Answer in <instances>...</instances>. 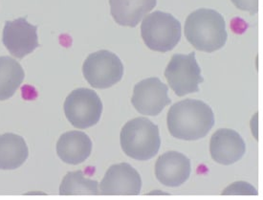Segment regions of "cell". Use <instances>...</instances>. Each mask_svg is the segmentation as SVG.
Instances as JSON below:
<instances>
[{
    "mask_svg": "<svg viewBox=\"0 0 263 200\" xmlns=\"http://www.w3.org/2000/svg\"><path fill=\"white\" fill-rule=\"evenodd\" d=\"M167 129L172 136L195 141L207 136L215 125V114L200 100L186 99L173 104L167 112Z\"/></svg>",
    "mask_w": 263,
    "mask_h": 200,
    "instance_id": "1",
    "label": "cell"
},
{
    "mask_svg": "<svg viewBox=\"0 0 263 200\" xmlns=\"http://www.w3.org/2000/svg\"><path fill=\"white\" fill-rule=\"evenodd\" d=\"M185 35L194 48L206 53L221 49L228 38L222 14L207 8H201L189 14L185 23Z\"/></svg>",
    "mask_w": 263,
    "mask_h": 200,
    "instance_id": "2",
    "label": "cell"
},
{
    "mask_svg": "<svg viewBox=\"0 0 263 200\" xmlns=\"http://www.w3.org/2000/svg\"><path fill=\"white\" fill-rule=\"evenodd\" d=\"M121 147L127 156L138 161L153 158L161 147L158 126L147 118H135L123 126Z\"/></svg>",
    "mask_w": 263,
    "mask_h": 200,
    "instance_id": "3",
    "label": "cell"
},
{
    "mask_svg": "<svg viewBox=\"0 0 263 200\" xmlns=\"http://www.w3.org/2000/svg\"><path fill=\"white\" fill-rule=\"evenodd\" d=\"M141 35L151 50L166 53L180 42L181 23L173 14L156 11L144 19Z\"/></svg>",
    "mask_w": 263,
    "mask_h": 200,
    "instance_id": "4",
    "label": "cell"
},
{
    "mask_svg": "<svg viewBox=\"0 0 263 200\" xmlns=\"http://www.w3.org/2000/svg\"><path fill=\"white\" fill-rule=\"evenodd\" d=\"M63 110L70 124L77 129L85 130L99 123L103 112V103L95 91L78 88L67 96Z\"/></svg>",
    "mask_w": 263,
    "mask_h": 200,
    "instance_id": "5",
    "label": "cell"
},
{
    "mask_svg": "<svg viewBox=\"0 0 263 200\" xmlns=\"http://www.w3.org/2000/svg\"><path fill=\"white\" fill-rule=\"evenodd\" d=\"M83 73L92 87L106 89L122 80L124 65L116 54L100 50L87 57L83 63Z\"/></svg>",
    "mask_w": 263,
    "mask_h": 200,
    "instance_id": "6",
    "label": "cell"
},
{
    "mask_svg": "<svg viewBox=\"0 0 263 200\" xmlns=\"http://www.w3.org/2000/svg\"><path fill=\"white\" fill-rule=\"evenodd\" d=\"M165 77L171 88L179 97L198 92L199 83L204 82L194 52L173 55L165 70Z\"/></svg>",
    "mask_w": 263,
    "mask_h": 200,
    "instance_id": "7",
    "label": "cell"
},
{
    "mask_svg": "<svg viewBox=\"0 0 263 200\" xmlns=\"http://www.w3.org/2000/svg\"><path fill=\"white\" fill-rule=\"evenodd\" d=\"M171 103L167 86L158 78L145 79L134 86L132 104L143 115L157 116Z\"/></svg>",
    "mask_w": 263,
    "mask_h": 200,
    "instance_id": "8",
    "label": "cell"
},
{
    "mask_svg": "<svg viewBox=\"0 0 263 200\" xmlns=\"http://www.w3.org/2000/svg\"><path fill=\"white\" fill-rule=\"evenodd\" d=\"M36 29V26L26 21V17L7 21L3 29V44L11 55L23 59L40 46Z\"/></svg>",
    "mask_w": 263,
    "mask_h": 200,
    "instance_id": "9",
    "label": "cell"
},
{
    "mask_svg": "<svg viewBox=\"0 0 263 200\" xmlns=\"http://www.w3.org/2000/svg\"><path fill=\"white\" fill-rule=\"evenodd\" d=\"M142 179L138 172L127 163L112 165L100 184L104 195H138Z\"/></svg>",
    "mask_w": 263,
    "mask_h": 200,
    "instance_id": "10",
    "label": "cell"
},
{
    "mask_svg": "<svg viewBox=\"0 0 263 200\" xmlns=\"http://www.w3.org/2000/svg\"><path fill=\"white\" fill-rule=\"evenodd\" d=\"M210 152L216 163L232 165L244 156L246 145L242 137L236 131L220 129L215 131L211 138Z\"/></svg>",
    "mask_w": 263,
    "mask_h": 200,
    "instance_id": "11",
    "label": "cell"
},
{
    "mask_svg": "<svg viewBox=\"0 0 263 200\" xmlns=\"http://www.w3.org/2000/svg\"><path fill=\"white\" fill-rule=\"evenodd\" d=\"M192 173L191 161L178 152H167L157 159L155 176L166 187H179L184 184Z\"/></svg>",
    "mask_w": 263,
    "mask_h": 200,
    "instance_id": "12",
    "label": "cell"
},
{
    "mask_svg": "<svg viewBox=\"0 0 263 200\" xmlns=\"http://www.w3.org/2000/svg\"><path fill=\"white\" fill-rule=\"evenodd\" d=\"M92 152V141L82 131L63 133L57 143V153L64 163L78 165L84 162Z\"/></svg>",
    "mask_w": 263,
    "mask_h": 200,
    "instance_id": "13",
    "label": "cell"
},
{
    "mask_svg": "<svg viewBox=\"0 0 263 200\" xmlns=\"http://www.w3.org/2000/svg\"><path fill=\"white\" fill-rule=\"evenodd\" d=\"M156 3L157 0H109L111 15L121 26L136 27Z\"/></svg>",
    "mask_w": 263,
    "mask_h": 200,
    "instance_id": "14",
    "label": "cell"
},
{
    "mask_svg": "<svg viewBox=\"0 0 263 200\" xmlns=\"http://www.w3.org/2000/svg\"><path fill=\"white\" fill-rule=\"evenodd\" d=\"M29 155L25 140L14 133L0 135V170H15L25 163Z\"/></svg>",
    "mask_w": 263,
    "mask_h": 200,
    "instance_id": "15",
    "label": "cell"
},
{
    "mask_svg": "<svg viewBox=\"0 0 263 200\" xmlns=\"http://www.w3.org/2000/svg\"><path fill=\"white\" fill-rule=\"evenodd\" d=\"M24 70L11 57H0V101L13 97L24 80Z\"/></svg>",
    "mask_w": 263,
    "mask_h": 200,
    "instance_id": "16",
    "label": "cell"
},
{
    "mask_svg": "<svg viewBox=\"0 0 263 200\" xmlns=\"http://www.w3.org/2000/svg\"><path fill=\"white\" fill-rule=\"evenodd\" d=\"M60 194L76 195V194H100L99 183L96 180L85 177L82 171L66 173L60 187Z\"/></svg>",
    "mask_w": 263,
    "mask_h": 200,
    "instance_id": "17",
    "label": "cell"
},
{
    "mask_svg": "<svg viewBox=\"0 0 263 200\" xmlns=\"http://www.w3.org/2000/svg\"><path fill=\"white\" fill-rule=\"evenodd\" d=\"M233 4L237 9L256 14L258 12V0H232Z\"/></svg>",
    "mask_w": 263,
    "mask_h": 200,
    "instance_id": "18",
    "label": "cell"
}]
</instances>
